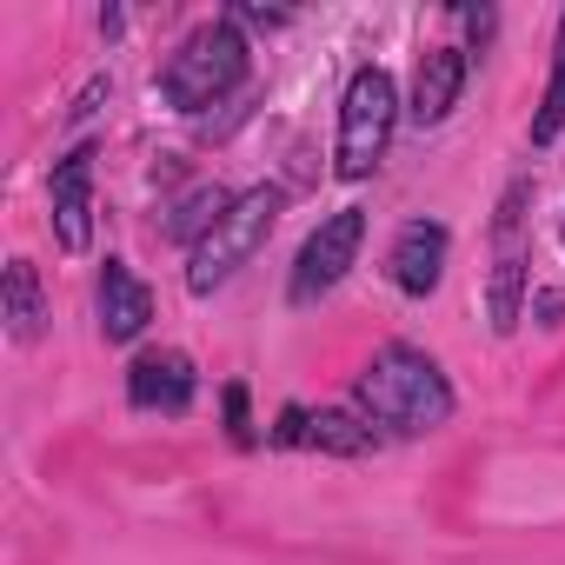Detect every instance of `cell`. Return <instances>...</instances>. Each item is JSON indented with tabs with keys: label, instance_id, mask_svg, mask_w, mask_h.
Masks as SVG:
<instances>
[{
	"label": "cell",
	"instance_id": "9",
	"mask_svg": "<svg viewBox=\"0 0 565 565\" xmlns=\"http://www.w3.org/2000/svg\"><path fill=\"white\" fill-rule=\"evenodd\" d=\"M193 393H200V373H193V360H186L180 347H147V353H134V366H127V406H134V413L180 419V413L193 406Z\"/></svg>",
	"mask_w": 565,
	"mask_h": 565
},
{
	"label": "cell",
	"instance_id": "10",
	"mask_svg": "<svg viewBox=\"0 0 565 565\" xmlns=\"http://www.w3.org/2000/svg\"><path fill=\"white\" fill-rule=\"evenodd\" d=\"M446 259H452V233L439 220H406L386 246V279L406 300H426V294H439Z\"/></svg>",
	"mask_w": 565,
	"mask_h": 565
},
{
	"label": "cell",
	"instance_id": "8",
	"mask_svg": "<svg viewBox=\"0 0 565 565\" xmlns=\"http://www.w3.org/2000/svg\"><path fill=\"white\" fill-rule=\"evenodd\" d=\"M47 220H54V239H61V253H87L94 246V140H81L61 167H54V180H47Z\"/></svg>",
	"mask_w": 565,
	"mask_h": 565
},
{
	"label": "cell",
	"instance_id": "17",
	"mask_svg": "<svg viewBox=\"0 0 565 565\" xmlns=\"http://www.w3.org/2000/svg\"><path fill=\"white\" fill-rule=\"evenodd\" d=\"M532 320H539V327H558V320H565V294H558V287H552V294H532Z\"/></svg>",
	"mask_w": 565,
	"mask_h": 565
},
{
	"label": "cell",
	"instance_id": "7",
	"mask_svg": "<svg viewBox=\"0 0 565 565\" xmlns=\"http://www.w3.org/2000/svg\"><path fill=\"white\" fill-rule=\"evenodd\" d=\"M472 81V47H452V41H433L413 67V94H406V120L426 134V127H446L459 94Z\"/></svg>",
	"mask_w": 565,
	"mask_h": 565
},
{
	"label": "cell",
	"instance_id": "20",
	"mask_svg": "<svg viewBox=\"0 0 565 565\" xmlns=\"http://www.w3.org/2000/svg\"><path fill=\"white\" fill-rule=\"evenodd\" d=\"M558 246H565V220H558Z\"/></svg>",
	"mask_w": 565,
	"mask_h": 565
},
{
	"label": "cell",
	"instance_id": "5",
	"mask_svg": "<svg viewBox=\"0 0 565 565\" xmlns=\"http://www.w3.org/2000/svg\"><path fill=\"white\" fill-rule=\"evenodd\" d=\"M532 307V173H519L505 193H499V213H492V279H486V320L492 333H519Z\"/></svg>",
	"mask_w": 565,
	"mask_h": 565
},
{
	"label": "cell",
	"instance_id": "19",
	"mask_svg": "<svg viewBox=\"0 0 565 565\" xmlns=\"http://www.w3.org/2000/svg\"><path fill=\"white\" fill-rule=\"evenodd\" d=\"M120 28H127V14H120V8H100V34H107V41H114V34H120Z\"/></svg>",
	"mask_w": 565,
	"mask_h": 565
},
{
	"label": "cell",
	"instance_id": "14",
	"mask_svg": "<svg viewBox=\"0 0 565 565\" xmlns=\"http://www.w3.org/2000/svg\"><path fill=\"white\" fill-rule=\"evenodd\" d=\"M558 134H565V14H558V41H552V81L532 114V147H552Z\"/></svg>",
	"mask_w": 565,
	"mask_h": 565
},
{
	"label": "cell",
	"instance_id": "1",
	"mask_svg": "<svg viewBox=\"0 0 565 565\" xmlns=\"http://www.w3.org/2000/svg\"><path fill=\"white\" fill-rule=\"evenodd\" d=\"M452 380L439 373L433 353L393 340L380 347L360 373H353V413L373 426V433H393V439H426L452 419Z\"/></svg>",
	"mask_w": 565,
	"mask_h": 565
},
{
	"label": "cell",
	"instance_id": "13",
	"mask_svg": "<svg viewBox=\"0 0 565 565\" xmlns=\"http://www.w3.org/2000/svg\"><path fill=\"white\" fill-rule=\"evenodd\" d=\"M307 446L333 452V459H366V452H380V433L353 406H320V413H307Z\"/></svg>",
	"mask_w": 565,
	"mask_h": 565
},
{
	"label": "cell",
	"instance_id": "6",
	"mask_svg": "<svg viewBox=\"0 0 565 565\" xmlns=\"http://www.w3.org/2000/svg\"><path fill=\"white\" fill-rule=\"evenodd\" d=\"M360 246H366V206H340V213H327V220L307 233L300 259H294L287 307H320V300L340 287V279L360 266Z\"/></svg>",
	"mask_w": 565,
	"mask_h": 565
},
{
	"label": "cell",
	"instance_id": "4",
	"mask_svg": "<svg viewBox=\"0 0 565 565\" xmlns=\"http://www.w3.org/2000/svg\"><path fill=\"white\" fill-rule=\"evenodd\" d=\"M406 120V100H399V81L386 67H353L347 94H340V134H333V173L340 180H366L380 173L393 134Z\"/></svg>",
	"mask_w": 565,
	"mask_h": 565
},
{
	"label": "cell",
	"instance_id": "16",
	"mask_svg": "<svg viewBox=\"0 0 565 565\" xmlns=\"http://www.w3.org/2000/svg\"><path fill=\"white\" fill-rule=\"evenodd\" d=\"M266 446H279V452H287V446H307V406H279V426L266 433Z\"/></svg>",
	"mask_w": 565,
	"mask_h": 565
},
{
	"label": "cell",
	"instance_id": "3",
	"mask_svg": "<svg viewBox=\"0 0 565 565\" xmlns=\"http://www.w3.org/2000/svg\"><path fill=\"white\" fill-rule=\"evenodd\" d=\"M279 213H287V193H279V186H246V193H233V206L186 246V294H193V300H213L239 266H253V253L273 239Z\"/></svg>",
	"mask_w": 565,
	"mask_h": 565
},
{
	"label": "cell",
	"instance_id": "2",
	"mask_svg": "<svg viewBox=\"0 0 565 565\" xmlns=\"http://www.w3.org/2000/svg\"><path fill=\"white\" fill-rule=\"evenodd\" d=\"M246 67H253V47H246L239 21H233V14H213V21L186 28L180 47L167 54V67H160V100H167L173 114H206V107H220V100H233V94L246 87Z\"/></svg>",
	"mask_w": 565,
	"mask_h": 565
},
{
	"label": "cell",
	"instance_id": "18",
	"mask_svg": "<svg viewBox=\"0 0 565 565\" xmlns=\"http://www.w3.org/2000/svg\"><path fill=\"white\" fill-rule=\"evenodd\" d=\"M233 21H253V28H287V14H266V8H233Z\"/></svg>",
	"mask_w": 565,
	"mask_h": 565
},
{
	"label": "cell",
	"instance_id": "15",
	"mask_svg": "<svg viewBox=\"0 0 565 565\" xmlns=\"http://www.w3.org/2000/svg\"><path fill=\"white\" fill-rule=\"evenodd\" d=\"M220 406H226V439H233L239 452H253L259 433H253V413H246V380H226V386H220Z\"/></svg>",
	"mask_w": 565,
	"mask_h": 565
},
{
	"label": "cell",
	"instance_id": "11",
	"mask_svg": "<svg viewBox=\"0 0 565 565\" xmlns=\"http://www.w3.org/2000/svg\"><path fill=\"white\" fill-rule=\"evenodd\" d=\"M94 313H100V340L107 347H134L147 327H153V294L147 279L127 266V259H100V287H94Z\"/></svg>",
	"mask_w": 565,
	"mask_h": 565
},
{
	"label": "cell",
	"instance_id": "12",
	"mask_svg": "<svg viewBox=\"0 0 565 565\" xmlns=\"http://www.w3.org/2000/svg\"><path fill=\"white\" fill-rule=\"evenodd\" d=\"M0 307H8V333L21 347H34L47 333V300H41V273L34 259H8V273H0Z\"/></svg>",
	"mask_w": 565,
	"mask_h": 565
}]
</instances>
